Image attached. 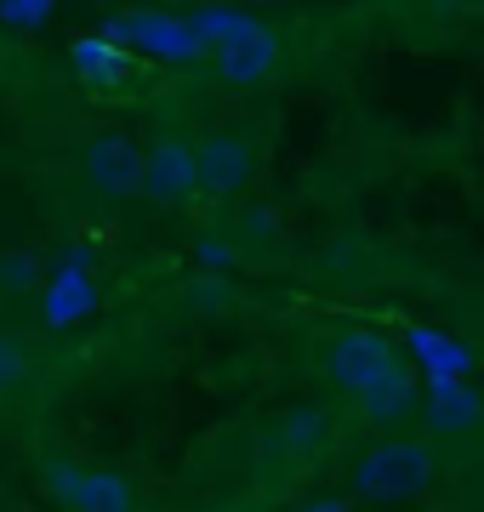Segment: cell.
<instances>
[{"label":"cell","mask_w":484,"mask_h":512,"mask_svg":"<svg viewBox=\"0 0 484 512\" xmlns=\"http://www.w3.org/2000/svg\"><path fill=\"white\" fill-rule=\"evenodd\" d=\"M92 308H97V279L86 268V256H75V262H63V268L46 274V285H40V319H46V330H75Z\"/></svg>","instance_id":"obj_11"},{"label":"cell","mask_w":484,"mask_h":512,"mask_svg":"<svg viewBox=\"0 0 484 512\" xmlns=\"http://www.w3.org/2000/svg\"><path fill=\"white\" fill-rule=\"evenodd\" d=\"M314 370H319V382H325L336 399L354 410V404L365 399L371 387H382L388 376L410 370V353L399 348L393 336L371 330V325H342V330H331V336L319 342Z\"/></svg>","instance_id":"obj_3"},{"label":"cell","mask_w":484,"mask_h":512,"mask_svg":"<svg viewBox=\"0 0 484 512\" xmlns=\"http://www.w3.org/2000/svg\"><path fill=\"white\" fill-rule=\"evenodd\" d=\"M0 279H6V291H35V296H40V285H46V268H40L35 256L12 251V256H0Z\"/></svg>","instance_id":"obj_15"},{"label":"cell","mask_w":484,"mask_h":512,"mask_svg":"<svg viewBox=\"0 0 484 512\" xmlns=\"http://www.w3.org/2000/svg\"><path fill=\"white\" fill-rule=\"evenodd\" d=\"M251 6H280V0H251Z\"/></svg>","instance_id":"obj_19"},{"label":"cell","mask_w":484,"mask_h":512,"mask_svg":"<svg viewBox=\"0 0 484 512\" xmlns=\"http://www.w3.org/2000/svg\"><path fill=\"white\" fill-rule=\"evenodd\" d=\"M399 330H405V353H410V365H416L422 382H467L473 376V353L450 330L428 325V319H405Z\"/></svg>","instance_id":"obj_10"},{"label":"cell","mask_w":484,"mask_h":512,"mask_svg":"<svg viewBox=\"0 0 484 512\" xmlns=\"http://www.w3.org/2000/svg\"><path fill=\"white\" fill-rule=\"evenodd\" d=\"M143 154H149V143H137L120 126H103L86 137L80 171H86L97 200H143Z\"/></svg>","instance_id":"obj_6"},{"label":"cell","mask_w":484,"mask_h":512,"mask_svg":"<svg viewBox=\"0 0 484 512\" xmlns=\"http://www.w3.org/2000/svg\"><path fill=\"white\" fill-rule=\"evenodd\" d=\"M35 382H40V353L23 336L0 330V404L12 399V393H29Z\"/></svg>","instance_id":"obj_13"},{"label":"cell","mask_w":484,"mask_h":512,"mask_svg":"<svg viewBox=\"0 0 484 512\" xmlns=\"http://www.w3.org/2000/svg\"><path fill=\"white\" fill-rule=\"evenodd\" d=\"M456 6H467V12H484V0H456Z\"/></svg>","instance_id":"obj_18"},{"label":"cell","mask_w":484,"mask_h":512,"mask_svg":"<svg viewBox=\"0 0 484 512\" xmlns=\"http://www.w3.org/2000/svg\"><path fill=\"white\" fill-rule=\"evenodd\" d=\"M354 507H359V501L348 490H325V495H302L291 512H354Z\"/></svg>","instance_id":"obj_17"},{"label":"cell","mask_w":484,"mask_h":512,"mask_svg":"<svg viewBox=\"0 0 484 512\" xmlns=\"http://www.w3.org/2000/svg\"><path fill=\"white\" fill-rule=\"evenodd\" d=\"M109 35L137 63H160V69H194V63H205L200 29L177 6H126V12L109 18Z\"/></svg>","instance_id":"obj_5"},{"label":"cell","mask_w":484,"mask_h":512,"mask_svg":"<svg viewBox=\"0 0 484 512\" xmlns=\"http://www.w3.org/2000/svg\"><path fill=\"white\" fill-rule=\"evenodd\" d=\"M194 160H200V200L211 205H228L257 177V143L240 126H211L205 137H194Z\"/></svg>","instance_id":"obj_7"},{"label":"cell","mask_w":484,"mask_h":512,"mask_svg":"<svg viewBox=\"0 0 484 512\" xmlns=\"http://www.w3.org/2000/svg\"><path fill=\"white\" fill-rule=\"evenodd\" d=\"M325 433H331V421H325V410H291L285 416V444H291V456H319V444H325Z\"/></svg>","instance_id":"obj_14"},{"label":"cell","mask_w":484,"mask_h":512,"mask_svg":"<svg viewBox=\"0 0 484 512\" xmlns=\"http://www.w3.org/2000/svg\"><path fill=\"white\" fill-rule=\"evenodd\" d=\"M416 427L433 444H462L484 433V393L473 382H422V410Z\"/></svg>","instance_id":"obj_9"},{"label":"cell","mask_w":484,"mask_h":512,"mask_svg":"<svg viewBox=\"0 0 484 512\" xmlns=\"http://www.w3.org/2000/svg\"><path fill=\"white\" fill-rule=\"evenodd\" d=\"M57 12V0H0V23L12 29H46Z\"/></svg>","instance_id":"obj_16"},{"label":"cell","mask_w":484,"mask_h":512,"mask_svg":"<svg viewBox=\"0 0 484 512\" xmlns=\"http://www.w3.org/2000/svg\"><path fill=\"white\" fill-rule=\"evenodd\" d=\"M0 512H6V484H0Z\"/></svg>","instance_id":"obj_20"},{"label":"cell","mask_w":484,"mask_h":512,"mask_svg":"<svg viewBox=\"0 0 484 512\" xmlns=\"http://www.w3.org/2000/svg\"><path fill=\"white\" fill-rule=\"evenodd\" d=\"M439 473H445V444L405 427V433H376L371 444H359L342 467V490L365 507H399L428 495Z\"/></svg>","instance_id":"obj_2"},{"label":"cell","mask_w":484,"mask_h":512,"mask_svg":"<svg viewBox=\"0 0 484 512\" xmlns=\"http://www.w3.org/2000/svg\"><path fill=\"white\" fill-rule=\"evenodd\" d=\"M183 12L200 29L205 63L217 74V86H228V92H262V86H274V74L285 69V40L268 18L240 12L228 0H194Z\"/></svg>","instance_id":"obj_1"},{"label":"cell","mask_w":484,"mask_h":512,"mask_svg":"<svg viewBox=\"0 0 484 512\" xmlns=\"http://www.w3.org/2000/svg\"><path fill=\"white\" fill-rule=\"evenodd\" d=\"M35 478H40V495L52 501V512H149L143 507V484L131 473H114V467L40 456Z\"/></svg>","instance_id":"obj_4"},{"label":"cell","mask_w":484,"mask_h":512,"mask_svg":"<svg viewBox=\"0 0 484 512\" xmlns=\"http://www.w3.org/2000/svg\"><path fill=\"white\" fill-rule=\"evenodd\" d=\"M69 69L86 92H114V86H126L131 69H137V57L109 35V29H97V35H75L69 46Z\"/></svg>","instance_id":"obj_12"},{"label":"cell","mask_w":484,"mask_h":512,"mask_svg":"<svg viewBox=\"0 0 484 512\" xmlns=\"http://www.w3.org/2000/svg\"><path fill=\"white\" fill-rule=\"evenodd\" d=\"M143 200L160 211H188L200 205V160H194V137L183 131H160L143 154Z\"/></svg>","instance_id":"obj_8"}]
</instances>
